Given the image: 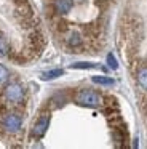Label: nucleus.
<instances>
[{
    "label": "nucleus",
    "instance_id": "ddd939ff",
    "mask_svg": "<svg viewBox=\"0 0 147 149\" xmlns=\"http://www.w3.org/2000/svg\"><path fill=\"white\" fill-rule=\"evenodd\" d=\"M107 61H109V66H110L112 69H117V59L114 58V55H112V53H109L107 55Z\"/></svg>",
    "mask_w": 147,
    "mask_h": 149
},
{
    "label": "nucleus",
    "instance_id": "20e7f679",
    "mask_svg": "<svg viewBox=\"0 0 147 149\" xmlns=\"http://www.w3.org/2000/svg\"><path fill=\"white\" fill-rule=\"evenodd\" d=\"M48 123H50V117H48V114H43V116H42L40 119L37 120V123L34 125L32 135H34L35 138H40V136H43L45 132H46V128H48Z\"/></svg>",
    "mask_w": 147,
    "mask_h": 149
},
{
    "label": "nucleus",
    "instance_id": "9b49d317",
    "mask_svg": "<svg viewBox=\"0 0 147 149\" xmlns=\"http://www.w3.org/2000/svg\"><path fill=\"white\" fill-rule=\"evenodd\" d=\"M74 69H89V68H94V64L91 63H77V64H72Z\"/></svg>",
    "mask_w": 147,
    "mask_h": 149
},
{
    "label": "nucleus",
    "instance_id": "39448f33",
    "mask_svg": "<svg viewBox=\"0 0 147 149\" xmlns=\"http://www.w3.org/2000/svg\"><path fill=\"white\" fill-rule=\"evenodd\" d=\"M72 8V0H56V10L58 13L61 15H66L70 11Z\"/></svg>",
    "mask_w": 147,
    "mask_h": 149
},
{
    "label": "nucleus",
    "instance_id": "1a4fd4ad",
    "mask_svg": "<svg viewBox=\"0 0 147 149\" xmlns=\"http://www.w3.org/2000/svg\"><path fill=\"white\" fill-rule=\"evenodd\" d=\"M8 77H10V72L6 71V68L5 66H2L0 64V85H3L6 80H8Z\"/></svg>",
    "mask_w": 147,
    "mask_h": 149
},
{
    "label": "nucleus",
    "instance_id": "423d86ee",
    "mask_svg": "<svg viewBox=\"0 0 147 149\" xmlns=\"http://www.w3.org/2000/svg\"><path fill=\"white\" fill-rule=\"evenodd\" d=\"M62 69H54V71H48V72H43L42 74V79L43 80H50V79H56L59 75H62Z\"/></svg>",
    "mask_w": 147,
    "mask_h": 149
},
{
    "label": "nucleus",
    "instance_id": "9d476101",
    "mask_svg": "<svg viewBox=\"0 0 147 149\" xmlns=\"http://www.w3.org/2000/svg\"><path fill=\"white\" fill-rule=\"evenodd\" d=\"M67 42H69V45H70V47H77V45H80L82 39H80L78 34H72V36H70V39L67 40Z\"/></svg>",
    "mask_w": 147,
    "mask_h": 149
},
{
    "label": "nucleus",
    "instance_id": "f257e3e1",
    "mask_svg": "<svg viewBox=\"0 0 147 149\" xmlns=\"http://www.w3.org/2000/svg\"><path fill=\"white\" fill-rule=\"evenodd\" d=\"M75 101L82 106H89V107H96V106H101L102 104V98L99 96L96 91L91 90H82L77 93Z\"/></svg>",
    "mask_w": 147,
    "mask_h": 149
},
{
    "label": "nucleus",
    "instance_id": "f03ea898",
    "mask_svg": "<svg viewBox=\"0 0 147 149\" xmlns=\"http://www.w3.org/2000/svg\"><path fill=\"white\" fill-rule=\"evenodd\" d=\"M5 98L10 101V103L18 104V103H21V101L24 100V90H22L21 85L11 84V85H8L6 90H5Z\"/></svg>",
    "mask_w": 147,
    "mask_h": 149
},
{
    "label": "nucleus",
    "instance_id": "f8f14e48",
    "mask_svg": "<svg viewBox=\"0 0 147 149\" xmlns=\"http://www.w3.org/2000/svg\"><path fill=\"white\" fill-rule=\"evenodd\" d=\"M6 52H8V43L5 42V39H2V37H0V55L5 56Z\"/></svg>",
    "mask_w": 147,
    "mask_h": 149
},
{
    "label": "nucleus",
    "instance_id": "6e6552de",
    "mask_svg": "<svg viewBox=\"0 0 147 149\" xmlns=\"http://www.w3.org/2000/svg\"><path fill=\"white\" fill-rule=\"evenodd\" d=\"M93 82L94 84H101V85H114V80L109 77H101V75H94L93 77Z\"/></svg>",
    "mask_w": 147,
    "mask_h": 149
},
{
    "label": "nucleus",
    "instance_id": "7ed1b4c3",
    "mask_svg": "<svg viewBox=\"0 0 147 149\" xmlns=\"http://www.w3.org/2000/svg\"><path fill=\"white\" fill-rule=\"evenodd\" d=\"M21 123H22V120L18 114H8L5 117V120H3V127L8 132H18L21 128Z\"/></svg>",
    "mask_w": 147,
    "mask_h": 149
},
{
    "label": "nucleus",
    "instance_id": "0eeeda50",
    "mask_svg": "<svg viewBox=\"0 0 147 149\" xmlns=\"http://www.w3.org/2000/svg\"><path fill=\"white\" fill-rule=\"evenodd\" d=\"M137 80H139V85L144 88V90H147V68H142L139 71V74H137Z\"/></svg>",
    "mask_w": 147,
    "mask_h": 149
}]
</instances>
